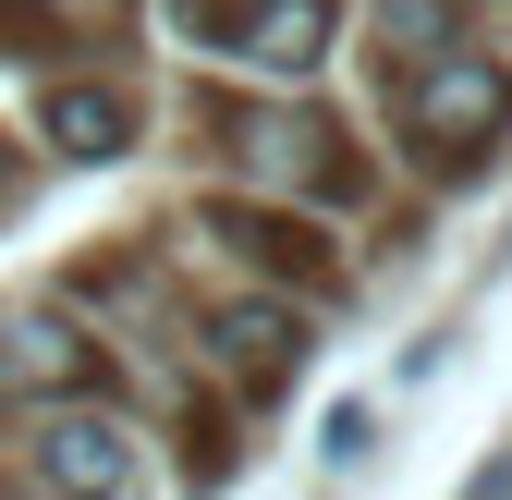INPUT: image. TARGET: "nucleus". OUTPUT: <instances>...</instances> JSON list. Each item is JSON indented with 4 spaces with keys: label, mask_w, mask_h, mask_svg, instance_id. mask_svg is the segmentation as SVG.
Instances as JSON below:
<instances>
[{
    "label": "nucleus",
    "mask_w": 512,
    "mask_h": 500,
    "mask_svg": "<svg viewBox=\"0 0 512 500\" xmlns=\"http://www.w3.org/2000/svg\"><path fill=\"white\" fill-rule=\"evenodd\" d=\"M0 379H13V391H74V379H98V354L61 330V318H25L13 354H0Z\"/></svg>",
    "instance_id": "423d86ee"
},
{
    "label": "nucleus",
    "mask_w": 512,
    "mask_h": 500,
    "mask_svg": "<svg viewBox=\"0 0 512 500\" xmlns=\"http://www.w3.org/2000/svg\"><path fill=\"white\" fill-rule=\"evenodd\" d=\"M37 476H49L61 500H122V488H135V440H122L110 415H49Z\"/></svg>",
    "instance_id": "7ed1b4c3"
},
{
    "label": "nucleus",
    "mask_w": 512,
    "mask_h": 500,
    "mask_svg": "<svg viewBox=\"0 0 512 500\" xmlns=\"http://www.w3.org/2000/svg\"><path fill=\"white\" fill-rule=\"evenodd\" d=\"M49 135L74 159H122V135H135V110H122L110 86H49Z\"/></svg>",
    "instance_id": "0eeeda50"
},
{
    "label": "nucleus",
    "mask_w": 512,
    "mask_h": 500,
    "mask_svg": "<svg viewBox=\"0 0 512 500\" xmlns=\"http://www.w3.org/2000/svg\"><path fill=\"white\" fill-rule=\"evenodd\" d=\"M208 232H220V244H244L256 269L305 281V293L330 281V244H317V220H293V208H244V196H220V208H208Z\"/></svg>",
    "instance_id": "20e7f679"
},
{
    "label": "nucleus",
    "mask_w": 512,
    "mask_h": 500,
    "mask_svg": "<svg viewBox=\"0 0 512 500\" xmlns=\"http://www.w3.org/2000/svg\"><path fill=\"white\" fill-rule=\"evenodd\" d=\"M208 342H220V366H232V379H256V391L305 366V330H293V305H269V293H256V305H220V318H208Z\"/></svg>",
    "instance_id": "39448f33"
},
{
    "label": "nucleus",
    "mask_w": 512,
    "mask_h": 500,
    "mask_svg": "<svg viewBox=\"0 0 512 500\" xmlns=\"http://www.w3.org/2000/svg\"><path fill=\"white\" fill-rule=\"evenodd\" d=\"M183 37H208L256 74H317V49H330V0H171Z\"/></svg>",
    "instance_id": "f257e3e1"
},
{
    "label": "nucleus",
    "mask_w": 512,
    "mask_h": 500,
    "mask_svg": "<svg viewBox=\"0 0 512 500\" xmlns=\"http://www.w3.org/2000/svg\"><path fill=\"white\" fill-rule=\"evenodd\" d=\"M500 122H512V74H488V61H415L403 135H415L427 159H476Z\"/></svg>",
    "instance_id": "f03ea898"
}]
</instances>
